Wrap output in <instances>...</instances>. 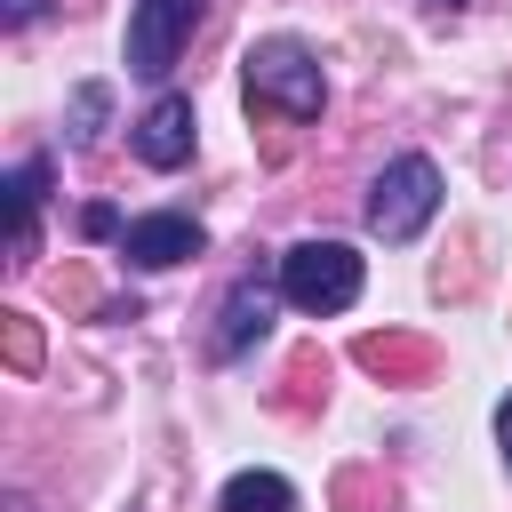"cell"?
<instances>
[{"label": "cell", "instance_id": "cell-6", "mask_svg": "<svg viewBox=\"0 0 512 512\" xmlns=\"http://www.w3.org/2000/svg\"><path fill=\"white\" fill-rule=\"evenodd\" d=\"M208 248V232H200V216H184V208H152V216H128V232H120V256L136 264V272H168V264H192Z\"/></svg>", "mask_w": 512, "mask_h": 512}, {"label": "cell", "instance_id": "cell-4", "mask_svg": "<svg viewBox=\"0 0 512 512\" xmlns=\"http://www.w3.org/2000/svg\"><path fill=\"white\" fill-rule=\"evenodd\" d=\"M200 32V0H136L128 8V40H120V64L136 72V80H168L176 72V56H184V40Z\"/></svg>", "mask_w": 512, "mask_h": 512}, {"label": "cell", "instance_id": "cell-15", "mask_svg": "<svg viewBox=\"0 0 512 512\" xmlns=\"http://www.w3.org/2000/svg\"><path fill=\"white\" fill-rule=\"evenodd\" d=\"M432 8H464V0H432Z\"/></svg>", "mask_w": 512, "mask_h": 512}, {"label": "cell", "instance_id": "cell-9", "mask_svg": "<svg viewBox=\"0 0 512 512\" xmlns=\"http://www.w3.org/2000/svg\"><path fill=\"white\" fill-rule=\"evenodd\" d=\"M216 512H296V488H288L280 472H264V464H248V472H232V480H224V496H216Z\"/></svg>", "mask_w": 512, "mask_h": 512}, {"label": "cell", "instance_id": "cell-1", "mask_svg": "<svg viewBox=\"0 0 512 512\" xmlns=\"http://www.w3.org/2000/svg\"><path fill=\"white\" fill-rule=\"evenodd\" d=\"M240 88H248V112H280V120H320V104H328L320 48L296 40V32H264V40H248V56H240Z\"/></svg>", "mask_w": 512, "mask_h": 512}, {"label": "cell", "instance_id": "cell-3", "mask_svg": "<svg viewBox=\"0 0 512 512\" xmlns=\"http://www.w3.org/2000/svg\"><path fill=\"white\" fill-rule=\"evenodd\" d=\"M360 280H368V264H360L352 240H296V248L280 256V304H296V312H312V320L352 312V304H360Z\"/></svg>", "mask_w": 512, "mask_h": 512}, {"label": "cell", "instance_id": "cell-12", "mask_svg": "<svg viewBox=\"0 0 512 512\" xmlns=\"http://www.w3.org/2000/svg\"><path fill=\"white\" fill-rule=\"evenodd\" d=\"M48 16V0H0V24L8 32H24V24H40Z\"/></svg>", "mask_w": 512, "mask_h": 512}, {"label": "cell", "instance_id": "cell-7", "mask_svg": "<svg viewBox=\"0 0 512 512\" xmlns=\"http://www.w3.org/2000/svg\"><path fill=\"white\" fill-rule=\"evenodd\" d=\"M48 176H56V160L48 152H24L16 168H8V256L16 264H32L40 256V200H48Z\"/></svg>", "mask_w": 512, "mask_h": 512}, {"label": "cell", "instance_id": "cell-11", "mask_svg": "<svg viewBox=\"0 0 512 512\" xmlns=\"http://www.w3.org/2000/svg\"><path fill=\"white\" fill-rule=\"evenodd\" d=\"M80 232H88V240H120L128 224H120V208H112V200H88V208H80Z\"/></svg>", "mask_w": 512, "mask_h": 512}, {"label": "cell", "instance_id": "cell-10", "mask_svg": "<svg viewBox=\"0 0 512 512\" xmlns=\"http://www.w3.org/2000/svg\"><path fill=\"white\" fill-rule=\"evenodd\" d=\"M104 128H112V88H104V80H80L72 104H64V144H72V152H96Z\"/></svg>", "mask_w": 512, "mask_h": 512}, {"label": "cell", "instance_id": "cell-13", "mask_svg": "<svg viewBox=\"0 0 512 512\" xmlns=\"http://www.w3.org/2000/svg\"><path fill=\"white\" fill-rule=\"evenodd\" d=\"M8 336H16V368H32V360H40V344H32V328H24V312H8Z\"/></svg>", "mask_w": 512, "mask_h": 512}, {"label": "cell", "instance_id": "cell-14", "mask_svg": "<svg viewBox=\"0 0 512 512\" xmlns=\"http://www.w3.org/2000/svg\"><path fill=\"white\" fill-rule=\"evenodd\" d=\"M496 448H504V472H512V392H504V408H496Z\"/></svg>", "mask_w": 512, "mask_h": 512}, {"label": "cell", "instance_id": "cell-8", "mask_svg": "<svg viewBox=\"0 0 512 512\" xmlns=\"http://www.w3.org/2000/svg\"><path fill=\"white\" fill-rule=\"evenodd\" d=\"M272 304H280V280H272V288H264V280H232L208 352H216V360H240L248 344H264V336H272Z\"/></svg>", "mask_w": 512, "mask_h": 512}, {"label": "cell", "instance_id": "cell-2", "mask_svg": "<svg viewBox=\"0 0 512 512\" xmlns=\"http://www.w3.org/2000/svg\"><path fill=\"white\" fill-rule=\"evenodd\" d=\"M440 200H448L440 160H432V152H400V160L376 168V184H368V200H360V224H368L384 248H408V240L440 216Z\"/></svg>", "mask_w": 512, "mask_h": 512}, {"label": "cell", "instance_id": "cell-5", "mask_svg": "<svg viewBox=\"0 0 512 512\" xmlns=\"http://www.w3.org/2000/svg\"><path fill=\"white\" fill-rule=\"evenodd\" d=\"M128 144H136V160L144 168H184L192 160V144H200V112H192V96H176V88H160L136 120H128Z\"/></svg>", "mask_w": 512, "mask_h": 512}]
</instances>
